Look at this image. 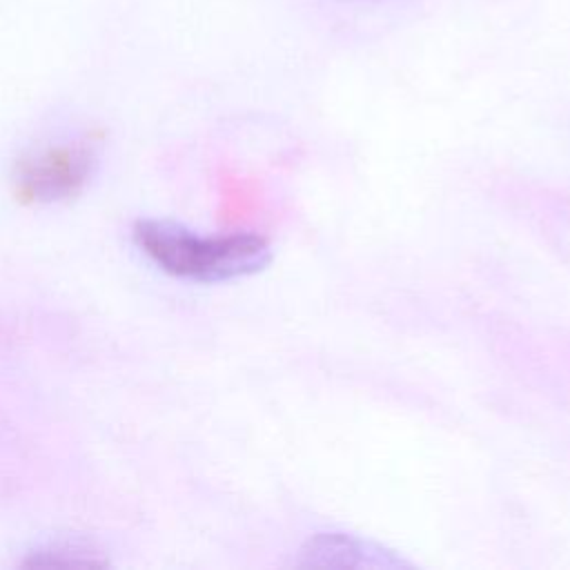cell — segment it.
Segmentation results:
<instances>
[{
  "label": "cell",
  "mask_w": 570,
  "mask_h": 570,
  "mask_svg": "<svg viewBox=\"0 0 570 570\" xmlns=\"http://www.w3.org/2000/svg\"><path fill=\"white\" fill-rule=\"evenodd\" d=\"M27 566H102L105 561L98 559V552L82 548L78 543H53L40 550L29 552Z\"/></svg>",
  "instance_id": "4"
},
{
  "label": "cell",
  "mask_w": 570,
  "mask_h": 570,
  "mask_svg": "<svg viewBox=\"0 0 570 570\" xmlns=\"http://www.w3.org/2000/svg\"><path fill=\"white\" fill-rule=\"evenodd\" d=\"M96 167L91 142L65 140L29 151L16 165V191L29 203H58L76 196Z\"/></svg>",
  "instance_id": "2"
},
{
  "label": "cell",
  "mask_w": 570,
  "mask_h": 570,
  "mask_svg": "<svg viewBox=\"0 0 570 570\" xmlns=\"http://www.w3.org/2000/svg\"><path fill=\"white\" fill-rule=\"evenodd\" d=\"M136 247L165 274L196 283H218L261 272L269 243L249 232L198 234L171 220H138L131 229Z\"/></svg>",
  "instance_id": "1"
},
{
  "label": "cell",
  "mask_w": 570,
  "mask_h": 570,
  "mask_svg": "<svg viewBox=\"0 0 570 570\" xmlns=\"http://www.w3.org/2000/svg\"><path fill=\"white\" fill-rule=\"evenodd\" d=\"M301 563L334 568H381L396 566L399 561L361 539L347 534H318L303 550Z\"/></svg>",
  "instance_id": "3"
}]
</instances>
